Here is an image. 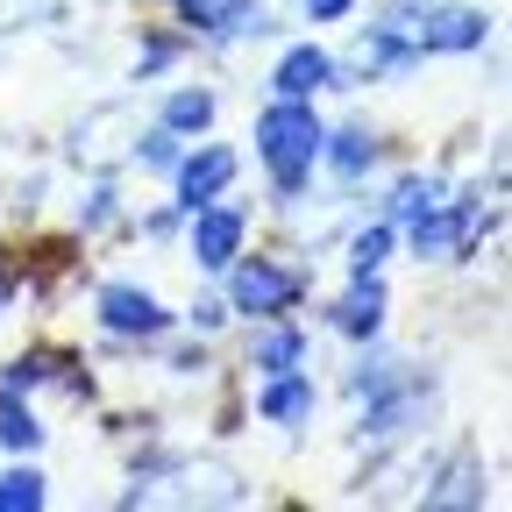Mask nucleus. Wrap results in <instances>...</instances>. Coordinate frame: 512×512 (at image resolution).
I'll list each match as a JSON object with an SVG mask.
<instances>
[{
    "label": "nucleus",
    "instance_id": "obj_1",
    "mask_svg": "<svg viewBox=\"0 0 512 512\" xmlns=\"http://www.w3.org/2000/svg\"><path fill=\"white\" fill-rule=\"evenodd\" d=\"M320 143H328V121L313 114V100H271L264 114H256V157H264V171H271V200L278 207L306 200Z\"/></svg>",
    "mask_w": 512,
    "mask_h": 512
},
{
    "label": "nucleus",
    "instance_id": "obj_2",
    "mask_svg": "<svg viewBox=\"0 0 512 512\" xmlns=\"http://www.w3.org/2000/svg\"><path fill=\"white\" fill-rule=\"evenodd\" d=\"M306 299V271H285L271 256H235L228 264V313L242 320H278Z\"/></svg>",
    "mask_w": 512,
    "mask_h": 512
},
{
    "label": "nucleus",
    "instance_id": "obj_3",
    "mask_svg": "<svg viewBox=\"0 0 512 512\" xmlns=\"http://www.w3.org/2000/svg\"><path fill=\"white\" fill-rule=\"evenodd\" d=\"M427 406H434V377H399V384H384L377 399H363V420H356V441L363 448H392V441H406L420 420H427Z\"/></svg>",
    "mask_w": 512,
    "mask_h": 512
},
{
    "label": "nucleus",
    "instance_id": "obj_4",
    "mask_svg": "<svg viewBox=\"0 0 512 512\" xmlns=\"http://www.w3.org/2000/svg\"><path fill=\"white\" fill-rule=\"evenodd\" d=\"M235 150H221V143H200V150H178V164H171V185H178V214H200V207H214L221 192L235 185Z\"/></svg>",
    "mask_w": 512,
    "mask_h": 512
},
{
    "label": "nucleus",
    "instance_id": "obj_5",
    "mask_svg": "<svg viewBox=\"0 0 512 512\" xmlns=\"http://www.w3.org/2000/svg\"><path fill=\"white\" fill-rule=\"evenodd\" d=\"M413 43H420V57H463V50H484L491 43V15L484 8H434L413 22Z\"/></svg>",
    "mask_w": 512,
    "mask_h": 512
},
{
    "label": "nucleus",
    "instance_id": "obj_6",
    "mask_svg": "<svg viewBox=\"0 0 512 512\" xmlns=\"http://www.w3.org/2000/svg\"><path fill=\"white\" fill-rule=\"evenodd\" d=\"M185 221H192L185 249H192V264H200V271H228L235 256H242V235H249V214H242V207L214 200V207H200V214H185Z\"/></svg>",
    "mask_w": 512,
    "mask_h": 512
},
{
    "label": "nucleus",
    "instance_id": "obj_7",
    "mask_svg": "<svg viewBox=\"0 0 512 512\" xmlns=\"http://www.w3.org/2000/svg\"><path fill=\"white\" fill-rule=\"evenodd\" d=\"M100 328L114 335H136V342H157L171 328V306L143 285H100Z\"/></svg>",
    "mask_w": 512,
    "mask_h": 512
},
{
    "label": "nucleus",
    "instance_id": "obj_8",
    "mask_svg": "<svg viewBox=\"0 0 512 512\" xmlns=\"http://www.w3.org/2000/svg\"><path fill=\"white\" fill-rule=\"evenodd\" d=\"M328 86H335V57L320 50V43H292L271 64V93L278 100H313V93H328Z\"/></svg>",
    "mask_w": 512,
    "mask_h": 512
},
{
    "label": "nucleus",
    "instance_id": "obj_9",
    "mask_svg": "<svg viewBox=\"0 0 512 512\" xmlns=\"http://www.w3.org/2000/svg\"><path fill=\"white\" fill-rule=\"evenodd\" d=\"M313 406H320V392H313L306 370H278V377H264V392H256V413L271 427H306Z\"/></svg>",
    "mask_w": 512,
    "mask_h": 512
},
{
    "label": "nucleus",
    "instance_id": "obj_10",
    "mask_svg": "<svg viewBox=\"0 0 512 512\" xmlns=\"http://www.w3.org/2000/svg\"><path fill=\"white\" fill-rule=\"evenodd\" d=\"M384 306H392V299H384V278L370 271V278H356L342 299H335V328L349 335V342H377V328H384Z\"/></svg>",
    "mask_w": 512,
    "mask_h": 512
},
{
    "label": "nucleus",
    "instance_id": "obj_11",
    "mask_svg": "<svg viewBox=\"0 0 512 512\" xmlns=\"http://www.w3.org/2000/svg\"><path fill=\"white\" fill-rule=\"evenodd\" d=\"M427 512H456V505H484V463L477 456H456L448 470H427V491H420Z\"/></svg>",
    "mask_w": 512,
    "mask_h": 512
},
{
    "label": "nucleus",
    "instance_id": "obj_12",
    "mask_svg": "<svg viewBox=\"0 0 512 512\" xmlns=\"http://www.w3.org/2000/svg\"><path fill=\"white\" fill-rule=\"evenodd\" d=\"M299 363H306V335L292 328L285 313L264 320V328L249 335V370H256V377H278V370H299Z\"/></svg>",
    "mask_w": 512,
    "mask_h": 512
},
{
    "label": "nucleus",
    "instance_id": "obj_13",
    "mask_svg": "<svg viewBox=\"0 0 512 512\" xmlns=\"http://www.w3.org/2000/svg\"><path fill=\"white\" fill-rule=\"evenodd\" d=\"M320 164H328L342 185H356V178L377 164V136H370V121H342V128H328V143H320Z\"/></svg>",
    "mask_w": 512,
    "mask_h": 512
},
{
    "label": "nucleus",
    "instance_id": "obj_14",
    "mask_svg": "<svg viewBox=\"0 0 512 512\" xmlns=\"http://www.w3.org/2000/svg\"><path fill=\"white\" fill-rule=\"evenodd\" d=\"M214 107H221V100H214L207 86H185V93H171V100H164V114H157V121L171 128V136H207V128H214Z\"/></svg>",
    "mask_w": 512,
    "mask_h": 512
},
{
    "label": "nucleus",
    "instance_id": "obj_15",
    "mask_svg": "<svg viewBox=\"0 0 512 512\" xmlns=\"http://www.w3.org/2000/svg\"><path fill=\"white\" fill-rule=\"evenodd\" d=\"M43 441V420L22 392H0V448H15V456H29V448Z\"/></svg>",
    "mask_w": 512,
    "mask_h": 512
},
{
    "label": "nucleus",
    "instance_id": "obj_16",
    "mask_svg": "<svg viewBox=\"0 0 512 512\" xmlns=\"http://www.w3.org/2000/svg\"><path fill=\"white\" fill-rule=\"evenodd\" d=\"M178 8H185V29L192 36H235V22L249 15V0H178Z\"/></svg>",
    "mask_w": 512,
    "mask_h": 512
},
{
    "label": "nucleus",
    "instance_id": "obj_17",
    "mask_svg": "<svg viewBox=\"0 0 512 512\" xmlns=\"http://www.w3.org/2000/svg\"><path fill=\"white\" fill-rule=\"evenodd\" d=\"M434 200H441V178H420V171H406V178L392 185V200H384V221H392V228H399V221H413V214H427Z\"/></svg>",
    "mask_w": 512,
    "mask_h": 512
},
{
    "label": "nucleus",
    "instance_id": "obj_18",
    "mask_svg": "<svg viewBox=\"0 0 512 512\" xmlns=\"http://www.w3.org/2000/svg\"><path fill=\"white\" fill-rule=\"evenodd\" d=\"M392 242H399V228H392V221H370V228H356V235H349V271H356V278L384 271V256H392Z\"/></svg>",
    "mask_w": 512,
    "mask_h": 512
},
{
    "label": "nucleus",
    "instance_id": "obj_19",
    "mask_svg": "<svg viewBox=\"0 0 512 512\" xmlns=\"http://www.w3.org/2000/svg\"><path fill=\"white\" fill-rule=\"evenodd\" d=\"M399 377H406V363H399L392 349H370V356L349 370V399H377L384 384H399Z\"/></svg>",
    "mask_w": 512,
    "mask_h": 512
},
{
    "label": "nucleus",
    "instance_id": "obj_20",
    "mask_svg": "<svg viewBox=\"0 0 512 512\" xmlns=\"http://www.w3.org/2000/svg\"><path fill=\"white\" fill-rule=\"evenodd\" d=\"M43 498H50L43 470H8V477H0V512H36Z\"/></svg>",
    "mask_w": 512,
    "mask_h": 512
},
{
    "label": "nucleus",
    "instance_id": "obj_21",
    "mask_svg": "<svg viewBox=\"0 0 512 512\" xmlns=\"http://www.w3.org/2000/svg\"><path fill=\"white\" fill-rule=\"evenodd\" d=\"M136 164H150V171H171L178 164V136L157 121V128H136Z\"/></svg>",
    "mask_w": 512,
    "mask_h": 512
},
{
    "label": "nucleus",
    "instance_id": "obj_22",
    "mask_svg": "<svg viewBox=\"0 0 512 512\" xmlns=\"http://www.w3.org/2000/svg\"><path fill=\"white\" fill-rule=\"evenodd\" d=\"M114 214H121V192H114V185L100 178V185L86 192V207H79V228H86V235H100V228H107Z\"/></svg>",
    "mask_w": 512,
    "mask_h": 512
},
{
    "label": "nucleus",
    "instance_id": "obj_23",
    "mask_svg": "<svg viewBox=\"0 0 512 512\" xmlns=\"http://www.w3.org/2000/svg\"><path fill=\"white\" fill-rule=\"evenodd\" d=\"M164 64H178V43H143L136 50V79H157Z\"/></svg>",
    "mask_w": 512,
    "mask_h": 512
},
{
    "label": "nucleus",
    "instance_id": "obj_24",
    "mask_svg": "<svg viewBox=\"0 0 512 512\" xmlns=\"http://www.w3.org/2000/svg\"><path fill=\"white\" fill-rule=\"evenodd\" d=\"M185 320H192L200 335H214L221 320H228V299H192V313H185Z\"/></svg>",
    "mask_w": 512,
    "mask_h": 512
},
{
    "label": "nucleus",
    "instance_id": "obj_25",
    "mask_svg": "<svg viewBox=\"0 0 512 512\" xmlns=\"http://www.w3.org/2000/svg\"><path fill=\"white\" fill-rule=\"evenodd\" d=\"M299 8H306V22H342L356 0H299Z\"/></svg>",
    "mask_w": 512,
    "mask_h": 512
},
{
    "label": "nucleus",
    "instance_id": "obj_26",
    "mask_svg": "<svg viewBox=\"0 0 512 512\" xmlns=\"http://www.w3.org/2000/svg\"><path fill=\"white\" fill-rule=\"evenodd\" d=\"M171 377H207V349H178L171 356Z\"/></svg>",
    "mask_w": 512,
    "mask_h": 512
}]
</instances>
